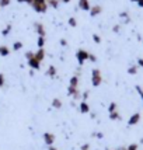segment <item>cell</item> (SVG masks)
<instances>
[{
    "label": "cell",
    "instance_id": "33",
    "mask_svg": "<svg viewBox=\"0 0 143 150\" xmlns=\"http://www.w3.org/2000/svg\"><path fill=\"white\" fill-rule=\"evenodd\" d=\"M88 60H90V62H93V63H96V62H97V58H96V55L90 53V58H88Z\"/></svg>",
    "mask_w": 143,
    "mask_h": 150
},
{
    "label": "cell",
    "instance_id": "13",
    "mask_svg": "<svg viewBox=\"0 0 143 150\" xmlns=\"http://www.w3.org/2000/svg\"><path fill=\"white\" fill-rule=\"evenodd\" d=\"M56 73H58V70H56V67H55V66L53 65L48 66V69H46V76H48V77L53 79L55 76H56Z\"/></svg>",
    "mask_w": 143,
    "mask_h": 150
},
{
    "label": "cell",
    "instance_id": "16",
    "mask_svg": "<svg viewBox=\"0 0 143 150\" xmlns=\"http://www.w3.org/2000/svg\"><path fill=\"white\" fill-rule=\"evenodd\" d=\"M62 105H63V103H62V100H60V98H53L52 100V107L55 108V110H60V108H62Z\"/></svg>",
    "mask_w": 143,
    "mask_h": 150
},
{
    "label": "cell",
    "instance_id": "17",
    "mask_svg": "<svg viewBox=\"0 0 143 150\" xmlns=\"http://www.w3.org/2000/svg\"><path fill=\"white\" fill-rule=\"evenodd\" d=\"M110 119L111 121H121L122 117H121V114L118 111H114V112H110Z\"/></svg>",
    "mask_w": 143,
    "mask_h": 150
},
{
    "label": "cell",
    "instance_id": "31",
    "mask_svg": "<svg viewBox=\"0 0 143 150\" xmlns=\"http://www.w3.org/2000/svg\"><path fill=\"white\" fill-rule=\"evenodd\" d=\"M31 58H34V52H31V51L25 52V59H27V60H30Z\"/></svg>",
    "mask_w": 143,
    "mask_h": 150
},
{
    "label": "cell",
    "instance_id": "26",
    "mask_svg": "<svg viewBox=\"0 0 143 150\" xmlns=\"http://www.w3.org/2000/svg\"><path fill=\"white\" fill-rule=\"evenodd\" d=\"M91 38H93V41H94L96 44H100V42H101V37H100L98 34H96V33L91 35Z\"/></svg>",
    "mask_w": 143,
    "mask_h": 150
},
{
    "label": "cell",
    "instance_id": "25",
    "mask_svg": "<svg viewBox=\"0 0 143 150\" xmlns=\"http://www.w3.org/2000/svg\"><path fill=\"white\" fill-rule=\"evenodd\" d=\"M37 45H38V48H44V45H45V37H38Z\"/></svg>",
    "mask_w": 143,
    "mask_h": 150
},
{
    "label": "cell",
    "instance_id": "40",
    "mask_svg": "<svg viewBox=\"0 0 143 150\" xmlns=\"http://www.w3.org/2000/svg\"><path fill=\"white\" fill-rule=\"evenodd\" d=\"M136 4H137L139 7H142V8H143V0H139V1H137Z\"/></svg>",
    "mask_w": 143,
    "mask_h": 150
},
{
    "label": "cell",
    "instance_id": "19",
    "mask_svg": "<svg viewBox=\"0 0 143 150\" xmlns=\"http://www.w3.org/2000/svg\"><path fill=\"white\" fill-rule=\"evenodd\" d=\"M20 49H23V42L21 41H16L13 44V51L14 52H17V51H20Z\"/></svg>",
    "mask_w": 143,
    "mask_h": 150
},
{
    "label": "cell",
    "instance_id": "9",
    "mask_svg": "<svg viewBox=\"0 0 143 150\" xmlns=\"http://www.w3.org/2000/svg\"><path fill=\"white\" fill-rule=\"evenodd\" d=\"M79 8L83 10V11H90L91 8L90 0H79Z\"/></svg>",
    "mask_w": 143,
    "mask_h": 150
},
{
    "label": "cell",
    "instance_id": "28",
    "mask_svg": "<svg viewBox=\"0 0 143 150\" xmlns=\"http://www.w3.org/2000/svg\"><path fill=\"white\" fill-rule=\"evenodd\" d=\"M136 91H137V94L140 96V98H142V103H143V90H142V87H140V86H136Z\"/></svg>",
    "mask_w": 143,
    "mask_h": 150
},
{
    "label": "cell",
    "instance_id": "34",
    "mask_svg": "<svg viewBox=\"0 0 143 150\" xmlns=\"http://www.w3.org/2000/svg\"><path fill=\"white\" fill-rule=\"evenodd\" d=\"M80 150H90V144H88V143L81 144V147H80Z\"/></svg>",
    "mask_w": 143,
    "mask_h": 150
},
{
    "label": "cell",
    "instance_id": "43",
    "mask_svg": "<svg viewBox=\"0 0 143 150\" xmlns=\"http://www.w3.org/2000/svg\"><path fill=\"white\" fill-rule=\"evenodd\" d=\"M129 1H132V3H137L139 0H129Z\"/></svg>",
    "mask_w": 143,
    "mask_h": 150
},
{
    "label": "cell",
    "instance_id": "1",
    "mask_svg": "<svg viewBox=\"0 0 143 150\" xmlns=\"http://www.w3.org/2000/svg\"><path fill=\"white\" fill-rule=\"evenodd\" d=\"M31 7L34 8V11L42 14V13H46V10H48L49 6H48V0H34L31 3Z\"/></svg>",
    "mask_w": 143,
    "mask_h": 150
},
{
    "label": "cell",
    "instance_id": "18",
    "mask_svg": "<svg viewBox=\"0 0 143 150\" xmlns=\"http://www.w3.org/2000/svg\"><path fill=\"white\" fill-rule=\"evenodd\" d=\"M137 69H139V66H137V65L129 66V67H128V74H130V76H135V74H137Z\"/></svg>",
    "mask_w": 143,
    "mask_h": 150
},
{
    "label": "cell",
    "instance_id": "42",
    "mask_svg": "<svg viewBox=\"0 0 143 150\" xmlns=\"http://www.w3.org/2000/svg\"><path fill=\"white\" fill-rule=\"evenodd\" d=\"M62 3H65V4H67V3H70V0H60Z\"/></svg>",
    "mask_w": 143,
    "mask_h": 150
},
{
    "label": "cell",
    "instance_id": "23",
    "mask_svg": "<svg viewBox=\"0 0 143 150\" xmlns=\"http://www.w3.org/2000/svg\"><path fill=\"white\" fill-rule=\"evenodd\" d=\"M10 31H11V24H7L6 28L1 31V35H3V37H7V35L10 34Z\"/></svg>",
    "mask_w": 143,
    "mask_h": 150
},
{
    "label": "cell",
    "instance_id": "30",
    "mask_svg": "<svg viewBox=\"0 0 143 150\" xmlns=\"http://www.w3.org/2000/svg\"><path fill=\"white\" fill-rule=\"evenodd\" d=\"M4 83H6V79H4V76H3V73H0V87H3Z\"/></svg>",
    "mask_w": 143,
    "mask_h": 150
},
{
    "label": "cell",
    "instance_id": "35",
    "mask_svg": "<svg viewBox=\"0 0 143 150\" xmlns=\"http://www.w3.org/2000/svg\"><path fill=\"white\" fill-rule=\"evenodd\" d=\"M17 1H18V3H28V4L31 6V3H33L34 0H17Z\"/></svg>",
    "mask_w": 143,
    "mask_h": 150
},
{
    "label": "cell",
    "instance_id": "41",
    "mask_svg": "<svg viewBox=\"0 0 143 150\" xmlns=\"http://www.w3.org/2000/svg\"><path fill=\"white\" fill-rule=\"evenodd\" d=\"M48 150H58V149H56L55 146H49V147H48Z\"/></svg>",
    "mask_w": 143,
    "mask_h": 150
},
{
    "label": "cell",
    "instance_id": "14",
    "mask_svg": "<svg viewBox=\"0 0 143 150\" xmlns=\"http://www.w3.org/2000/svg\"><path fill=\"white\" fill-rule=\"evenodd\" d=\"M10 55V48L6 45H0V56H3V58H6Z\"/></svg>",
    "mask_w": 143,
    "mask_h": 150
},
{
    "label": "cell",
    "instance_id": "36",
    "mask_svg": "<svg viewBox=\"0 0 143 150\" xmlns=\"http://www.w3.org/2000/svg\"><path fill=\"white\" fill-rule=\"evenodd\" d=\"M137 66H139V67H143V58L137 59Z\"/></svg>",
    "mask_w": 143,
    "mask_h": 150
},
{
    "label": "cell",
    "instance_id": "11",
    "mask_svg": "<svg viewBox=\"0 0 143 150\" xmlns=\"http://www.w3.org/2000/svg\"><path fill=\"white\" fill-rule=\"evenodd\" d=\"M79 110H80L81 114H88V112H90V105H88L87 101H81L80 105H79Z\"/></svg>",
    "mask_w": 143,
    "mask_h": 150
},
{
    "label": "cell",
    "instance_id": "32",
    "mask_svg": "<svg viewBox=\"0 0 143 150\" xmlns=\"http://www.w3.org/2000/svg\"><path fill=\"white\" fill-rule=\"evenodd\" d=\"M93 136H94V137H98V139H103V137H104V135H103L101 132H96V133H93Z\"/></svg>",
    "mask_w": 143,
    "mask_h": 150
},
{
    "label": "cell",
    "instance_id": "24",
    "mask_svg": "<svg viewBox=\"0 0 143 150\" xmlns=\"http://www.w3.org/2000/svg\"><path fill=\"white\" fill-rule=\"evenodd\" d=\"M118 108V105H117V103H110V105H108V112H114V111H118L117 110Z\"/></svg>",
    "mask_w": 143,
    "mask_h": 150
},
{
    "label": "cell",
    "instance_id": "4",
    "mask_svg": "<svg viewBox=\"0 0 143 150\" xmlns=\"http://www.w3.org/2000/svg\"><path fill=\"white\" fill-rule=\"evenodd\" d=\"M42 139H44V143L49 147V146H53V143H55V135L53 133H51V132H45L44 135H42Z\"/></svg>",
    "mask_w": 143,
    "mask_h": 150
},
{
    "label": "cell",
    "instance_id": "7",
    "mask_svg": "<svg viewBox=\"0 0 143 150\" xmlns=\"http://www.w3.org/2000/svg\"><path fill=\"white\" fill-rule=\"evenodd\" d=\"M27 63H28L31 70H39V69H41V62H39L38 59H35V53H34V58H31L30 60H27Z\"/></svg>",
    "mask_w": 143,
    "mask_h": 150
},
{
    "label": "cell",
    "instance_id": "45",
    "mask_svg": "<svg viewBox=\"0 0 143 150\" xmlns=\"http://www.w3.org/2000/svg\"><path fill=\"white\" fill-rule=\"evenodd\" d=\"M0 8H1V7H0Z\"/></svg>",
    "mask_w": 143,
    "mask_h": 150
},
{
    "label": "cell",
    "instance_id": "3",
    "mask_svg": "<svg viewBox=\"0 0 143 150\" xmlns=\"http://www.w3.org/2000/svg\"><path fill=\"white\" fill-rule=\"evenodd\" d=\"M88 58H90V52L86 49H79L76 52V59H77L79 65H83L86 60H88Z\"/></svg>",
    "mask_w": 143,
    "mask_h": 150
},
{
    "label": "cell",
    "instance_id": "6",
    "mask_svg": "<svg viewBox=\"0 0 143 150\" xmlns=\"http://www.w3.org/2000/svg\"><path fill=\"white\" fill-rule=\"evenodd\" d=\"M67 96H70L73 100H79V98H81V93L79 91V87H67Z\"/></svg>",
    "mask_w": 143,
    "mask_h": 150
},
{
    "label": "cell",
    "instance_id": "44",
    "mask_svg": "<svg viewBox=\"0 0 143 150\" xmlns=\"http://www.w3.org/2000/svg\"><path fill=\"white\" fill-rule=\"evenodd\" d=\"M105 150H111V149H105Z\"/></svg>",
    "mask_w": 143,
    "mask_h": 150
},
{
    "label": "cell",
    "instance_id": "5",
    "mask_svg": "<svg viewBox=\"0 0 143 150\" xmlns=\"http://www.w3.org/2000/svg\"><path fill=\"white\" fill-rule=\"evenodd\" d=\"M140 119H142V115L139 114V112H135V114H132L129 117V119H128V125L129 126H135V125H137L139 122H140Z\"/></svg>",
    "mask_w": 143,
    "mask_h": 150
},
{
    "label": "cell",
    "instance_id": "27",
    "mask_svg": "<svg viewBox=\"0 0 143 150\" xmlns=\"http://www.w3.org/2000/svg\"><path fill=\"white\" fill-rule=\"evenodd\" d=\"M10 3H11V0H0V7L10 6Z\"/></svg>",
    "mask_w": 143,
    "mask_h": 150
},
{
    "label": "cell",
    "instance_id": "21",
    "mask_svg": "<svg viewBox=\"0 0 143 150\" xmlns=\"http://www.w3.org/2000/svg\"><path fill=\"white\" fill-rule=\"evenodd\" d=\"M137 147H139V146H137L136 143H132V144H129L128 147H119L118 150H137Z\"/></svg>",
    "mask_w": 143,
    "mask_h": 150
},
{
    "label": "cell",
    "instance_id": "38",
    "mask_svg": "<svg viewBox=\"0 0 143 150\" xmlns=\"http://www.w3.org/2000/svg\"><path fill=\"white\" fill-rule=\"evenodd\" d=\"M60 45H62V46H67V41H66L65 38H62V39H60Z\"/></svg>",
    "mask_w": 143,
    "mask_h": 150
},
{
    "label": "cell",
    "instance_id": "15",
    "mask_svg": "<svg viewBox=\"0 0 143 150\" xmlns=\"http://www.w3.org/2000/svg\"><path fill=\"white\" fill-rule=\"evenodd\" d=\"M69 86H70V87H76V88L79 87V76L77 74H74V76H72L70 77V80H69Z\"/></svg>",
    "mask_w": 143,
    "mask_h": 150
},
{
    "label": "cell",
    "instance_id": "29",
    "mask_svg": "<svg viewBox=\"0 0 143 150\" xmlns=\"http://www.w3.org/2000/svg\"><path fill=\"white\" fill-rule=\"evenodd\" d=\"M88 96H90V93H88V91H84L83 94H81V101H87Z\"/></svg>",
    "mask_w": 143,
    "mask_h": 150
},
{
    "label": "cell",
    "instance_id": "39",
    "mask_svg": "<svg viewBox=\"0 0 143 150\" xmlns=\"http://www.w3.org/2000/svg\"><path fill=\"white\" fill-rule=\"evenodd\" d=\"M112 31H114L115 34L119 33V25H118V24H117V25H114V28H112Z\"/></svg>",
    "mask_w": 143,
    "mask_h": 150
},
{
    "label": "cell",
    "instance_id": "37",
    "mask_svg": "<svg viewBox=\"0 0 143 150\" xmlns=\"http://www.w3.org/2000/svg\"><path fill=\"white\" fill-rule=\"evenodd\" d=\"M119 17H121V18H126V20H128V13H126V11H124V13L119 14Z\"/></svg>",
    "mask_w": 143,
    "mask_h": 150
},
{
    "label": "cell",
    "instance_id": "20",
    "mask_svg": "<svg viewBox=\"0 0 143 150\" xmlns=\"http://www.w3.org/2000/svg\"><path fill=\"white\" fill-rule=\"evenodd\" d=\"M59 1H60V0H48V6L53 7V8H58V7H59Z\"/></svg>",
    "mask_w": 143,
    "mask_h": 150
},
{
    "label": "cell",
    "instance_id": "10",
    "mask_svg": "<svg viewBox=\"0 0 143 150\" xmlns=\"http://www.w3.org/2000/svg\"><path fill=\"white\" fill-rule=\"evenodd\" d=\"M101 11H103V7L101 6H98V4H96V6H91L90 8V16L91 17H97V16H100L101 14Z\"/></svg>",
    "mask_w": 143,
    "mask_h": 150
},
{
    "label": "cell",
    "instance_id": "12",
    "mask_svg": "<svg viewBox=\"0 0 143 150\" xmlns=\"http://www.w3.org/2000/svg\"><path fill=\"white\" fill-rule=\"evenodd\" d=\"M35 53V59H38L39 62H42V60H44V59H45V49H44V48H38V51H37V52H34Z\"/></svg>",
    "mask_w": 143,
    "mask_h": 150
},
{
    "label": "cell",
    "instance_id": "2",
    "mask_svg": "<svg viewBox=\"0 0 143 150\" xmlns=\"http://www.w3.org/2000/svg\"><path fill=\"white\" fill-rule=\"evenodd\" d=\"M103 83V74L100 69H93L91 70V86L93 87H98Z\"/></svg>",
    "mask_w": 143,
    "mask_h": 150
},
{
    "label": "cell",
    "instance_id": "8",
    "mask_svg": "<svg viewBox=\"0 0 143 150\" xmlns=\"http://www.w3.org/2000/svg\"><path fill=\"white\" fill-rule=\"evenodd\" d=\"M34 28H35V31L38 34V37H45L46 35V31H45V27L42 23H35L34 24Z\"/></svg>",
    "mask_w": 143,
    "mask_h": 150
},
{
    "label": "cell",
    "instance_id": "22",
    "mask_svg": "<svg viewBox=\"0 0 143 150\" xmlns=\"http://www.w3.org/2000/svg\"><path fill=\"white\" fill-rule=\"evenodd\" d=\"M67 24H69V27H74L77 25V20L74 18V17H69V20H67Z\"/></svg>",
    "mask_w": 143,
    "mask_h": 150
}]
</instances>
